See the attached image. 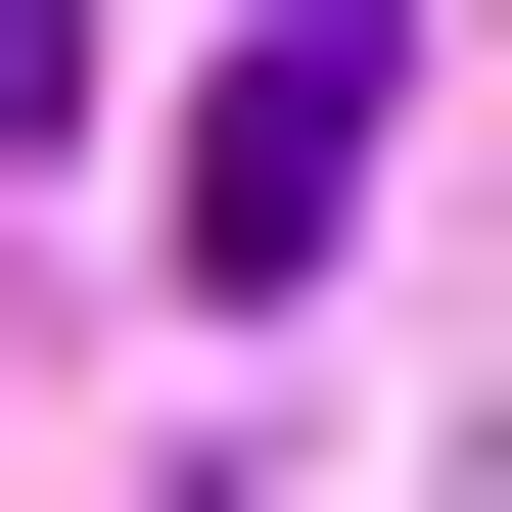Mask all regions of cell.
Segmentation results:
<instances>
[{
	"mask_svg": "<svg viewBox=\"0 0 512 512\" xmlns=\"http://www.w3.org/2000/svg\"><path fill=\"white\" fill-rule=\"evenodd\" d=\"M326 187H373V47H233L187 94V280H326Z\"/></svg>",
	"mask_w": 512,
	"mask_h": 512,
	"instance_id": "1",
	"label": "cell"
},
{
	"mask_svg": "<svg viewBox=\"0 0 512 512\" xmlns=\"http://www.w3.org/2000/svg\"><path fill=\"white\" fill-rule=\"evenodd\" d=\"M0 94H47V0H0Z\"/></svg>",
	"mask_w": 512,
	"mask_h": 512,
	"instance_id": "2",
	"label": "cell"
}]
</instances>
